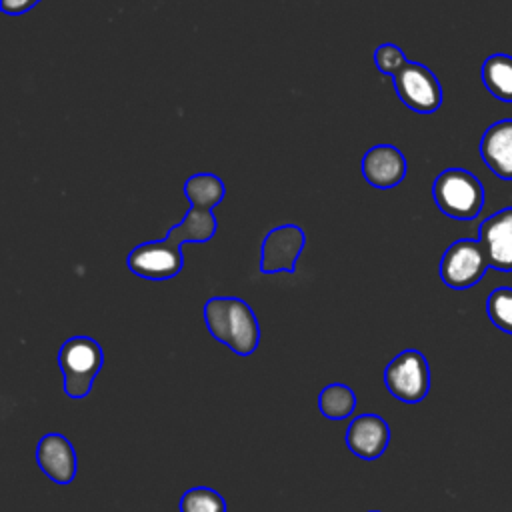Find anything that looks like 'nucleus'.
I'll use <instances>...</instances> for the list:
<instances>
[{
    "label": "nucleus",
    "mask_w": 512,
    "mask_h": 512,
    "mask_svg": "<svg viewBox=\"0 0 512 512\" xmlns=\"http://www.w3.org/2000/svg\"><path fill=\"white\" fill-rule=\"evenodd\" d=\"M202 316L212 338L226 344L234 354L250 356L258 348L260 324L246 300L214 296L204 304Z\"/></svg>",
    "instance_id": "obj_1"
},
{
    "label": "nucleus",
    "mask_w": 512,
    "mask_h": 512,
    "mask_svg": "<svg viewBox=\"0 0 512 512\" xmlns=\"http://www.w3.org/2000/svg\"><path fill=\"white\" fill-rule=\"evenodd\" d=\"M432 196L440 212L454 220H474L484 206L482 182L464 168L442 170L432 184Z\"/></svg>",
    "instance_id": "obj_2"
},
{
    "label": "nucleus",
    "mask_w": 512,
    "mask_h": 512,
    "mask_svg": "<svg viewBox=\"0 0 512 512\" xmlns=\"http://www.w3.org/2000/svg\"><path fill=\"white\" fill-rule=\"evenodd\" d=\"M104 364L100 344L90 336H72L58 350V366L62 370V386L70 398H86L94 378Z\"/></svg>",
    "instance_id": "obj_3"
},
{
    "label": "nucleus",
    "mask_w": 512,
    "mask_h": 512,
    "mask_svg": "<svg viewBox=\"0 0 512 512\" xmlns=\"http://www.w3.org/2000/svg\"><path fill=\"white\" fill-rule=\"evenodd\" d=\"M384 384L394 398L406 404L424 400L430 390V366L426 356L418 350L396 354L384 370Z\"/></svg>",
    "instance_id": "obj_4"
},
{
    "label": "nucleus",
    "mask_w": 512,
    "mask_h": 512,
    "mask_svg": "<svg viewBox=\"0 0 512 512\" xmlns=\"http://www.w3.org/2000/svg\"><path fill=\"white\" fill-rule=\"evenodd\" d=\"M488 268V258L480 240L460 238L452 242L440 260V278L454 290L478 284Z\"/></svg>",
    "instance_id": "obj_5"
},
{
    "label": "nucleus",
    "mask_w": 512,
    "mask_h": 512,
    "mask_svg": "<svg viewBox=\"0 0 512 512\" xmlns=\"http://www.w3.org/2000/svg\"><path fill=\"white\" fill-rule=\"evenodd\" d=\"M392 82L400 102L418 114H432L442 104V86L436 74L420 62H406Z\"/></svg>",
    "instance_id": "obj_6"
},
{
    "label": "nucleus",
    "mask_w": 512,
    "mask_h": 512,
    "mask_svg": "<svg viewBox=\"0 0 512 512\" xmlns=\"http://www.w3.org/2000/svg\"><path fill=\"white\" fill-rule=\"evenodd\" d=\"M126 266L132 274L144 280L162 282L180 274V270L184 268V256L182 248L170 244L166 238L150 240L138 244L128 254Z\"/></svg>",
    "instance_id": "obj_7"
},
{
    "label": "nucleus",
    "mask_w": 512,
    "mask_h": 512,
    "mask_svg": "<svg viewBox=\"0 0 512 512\" xmlns=\"http://www.w3.org/2000/svg\"><path fill=\"white\" fill-rule=\"evenodd\" d=\"M306 246V234L296 224H282L272 228L262 240L260 272H294L296 260Z\"/></svg>",
    "instance_id": "obj_8"
},
{
    "label": "nucleus",
    "mask_w": 512,
    "mask_h": 512,
    "mask_svg": "<svg viewBox=\"0 0 512 512\" xmlns=\"http://www.w3.org/2000/svg\"><path fill=\"white\" fill-rule=\"evenodd\" d=\"M478 240L484 246L488 266L512 272V206L488 216L478 228Z\"/></svg>",
    "instance_id": "obj_9"
},
{
    "label": "nucleus",
    "mask_w": 512,
    "mask_h": 512,
    "mask_svg": "<svg viewBox=\"0 0 512 512\" xmlns=\"http://www.w3.org/2000/svg\"><path fill=\"white\" fill-rule=\"evenodd\" d=\"M36 462L42 474L60 486L70 484L76 476V450L64 434H44L36 446Z\"/></svg>",
    "instance_id": "obj_10"
},
{
    "label": "nucleus",
    "mask_w": 512,
    "mask_h": 512,
    "mask_svg": "<svg viewBox=\"0 0 512 512\" xmlns=\"http://www.w3.org/2000/svg\"><path fill=\"white\" fill-rule=\"evenodd\" d=\"M390 444L388 422L378 414H360L346 428V446L362 460H376Z\"/></svg>",
    "instance_id": "obj_11"
},
{
    "label": "nucleus",
    "mask_w": 512,
    "mask_h": 512,
    "mask_svg": "<svg viewBox=\"0 0 512 512\" xmlns=\"http://www.w3.org/2000/svg\"><path fill=\"white\" fill-rule=\"evenodd\" d=\"M362 176L364 180L380 190L398 186L406 176L404 154L390 144L372 146L362 156Z\"/></svg>",
    "instance_id": "obj_12"
},
{
    "label": "nucleus",
    "mask_w": 512,
    "mask_h": 512,
    "mask_svg": "<svg viewBox=\"0 0 512 512\" xmlns=\"http://www.w3.org/2000/svg\"><path fill=\"white\" fill-rule=\"evenodd\" d=\"M480 156L498 178L512 180V118L486 128L480 140Z\"/></svg>",
    "instance_id": "obj_13"
},
{
    "label": "nucleus",
    "mask_w": 512,
    "mask_h": 512,
    "mask_svg": "<svg viewBox=\"0 0 512 512\" xmlns=\"http://www.w3.org/2000/svg\"><path fill=\"white\" fill-rule=\"evenodd\" d=\"M218 228L216 216L210 208L202 206H190V210L184 214V218L172 226L166 232V240L178 248H182L184 242H208L214 238Z\"/></svg>",
    "instance_id": "obj_14"
},
{
    "label": "nucleus",
    "mask_w": 512,
    "mask_h": 512,
    "mask_svg": "<svg viewBox=\"0 0 512 512\" xmlns=\"http://www.w3.org/2000/svg\"><path fill=\"white\" fill-rule=\"evenodd\" d=\"M482 82L494 98L502 102H512V56H488L482 64Z\"/></svg>",
    "instance_id": "obj_15"
},
{
    "label": "nucleus",
    "mask_w": 512,
    "mask_h": 512,
    "mask_svg": "<svg viewBox=\"0 0 512 512\" xmlns=\"http://www.w3.org/2000/svg\"><path fill=\"white\" fill-rule=\"evenodd\" d=\"M224 194H226L224 182L210 172L194 174L184 182V196L188 198L190 206H202L212 210L224 200Z\"/></svg>",
    "instance_id": "obj_16"
},
{
    "label": "nucleus",
    "mask_w": 512,
    "mask_h": 512,
    "mask_svg": "<svg viewBox=\"0 0 512 512\" xmlns=\"http://www.w3.org/2000/svg\"><path fill=\"white\" fill-rule=\"evenodd\" d=\"M318 408L328 420H344L356 410V394L346 384H328L318 394Z\"/></svg>",
    "instance_id": "obj_17"
},
{
    "label": "nucleus",
    "mask_w": 512,
    "mask_h": 512,
    "mask_svg": "<svg viewBox=\"0 0 512 512\" xmlns=\"http://www.w3.org/2000/svg\"><path fill=\"white\" fill-rule=\"evenodd\" d=\"M180 512H226V500L220 492L208 486H196L182 494Z\"/></svg>",
    "instance_id": "obj_18"
},
{
    "label": "nucleus",
    "mask_w": 512,
    "mask_h": 512,
    "mask_svg": "<svg viewBox=\"0 0 512 512\" xmlns=\"http://www.w3.org/2000/svg\"><path fill=\"white\" fill-rule=\"evenodd\" d=\"M486 312L498 330L512 334V288L502 286L492 290L486 300Z\"/></svg>",
    "instance_id": "obj_19"
},
{
    "label": "nucleus",
    "mask_w": 512,
    "mask_h": 512,
    "mask_svg": "<svg viewBox=\"0 0 512 512\" xmlns=\"http://www.w3.org/2000/svg\"><path fill=\"white\" fill-rule=\"evenodd\" d=\"M406 62H408V60H406L404 52H402L396 44H392V42L380 44V46L376 48V52H374V64H376V68H378L382 74H388V76H394L396 72H400Z\"/></svg>",
    "instance_id": "obj_20"
},
{
    "label": "nucleus",
    "mask_w": 512,
    "mask_h": 512,
    "mask_svg": "<svg viewBox=\"0 0 512 512\" xmlns=\"http://www.w3.org/2000/svg\"><path fill=\"white\" fill-rule=\"evenodd\" d=\"M40 0H0V8L2 12L6 14H12V16H18V14H24L28 12L32 6H36Z\"/></svg>",
    "instance_id": "obj_21"
},
{
    "label": "nucleus",
    "mask_w": 512,
    "mask_h": 512,
    "mask_svg": "<svg viewBox=\"0 0 512 512\" xmlns=\"http://www.w3.org/2000/svg\"><path fill=\"white\" fill-rule=\"evenodd\" d=\"M368 512H380V510H368Z\"/></svg>",
    "instance_id": "obj_22"
}]
</instances>
